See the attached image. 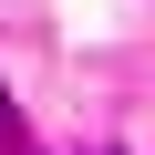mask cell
<instances>
[{
    "instance_id": "6da1fadb",
    "label": "cell",
    "mask_w": 155,
    "mask_h": 155,
    "mask_svg": "<svg viewBox=\"0 0 155 155\" xmlns=\"http://www.w3.org/2000/svg\"><path fill=\"white\" fill-rule=\"evenodd\" d=\"M0 155H21V114H11V93H0Z\"/></svg>"
}]
</instances>
